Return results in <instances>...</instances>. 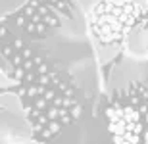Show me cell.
<instances>
[{
    "mask_svg": "<svg viewBox=\"0 0 148 144\" xmlns=\"http://www.w3.org/2000/svg\"><path fill=\"white\" fill-rule=\"evenodd\" d=\"M146 12L148 6L140 0H98L87 16L94 48L110 46L121 50Z\"/></svg>",
    "mask_w": 148,
    "mask_h": 144,
    "instance_id": "obj_1",
    "label": "cell"
},
{
    "mask_svg": "<svg viewBox=\"0 0 148 144\" xmlns=\"http://www.w3.org/2000/svg\"><path fill=\"white\" fill-rule=\"evenodd\" d=\"M31 0H0V19L16 14V12L23 10Z\"/></svg>",
    "mask_w": 148,
    "mask_h": 144,
    "instance_id": "obj_2",
    "label": "cell"
},
{
    "mask_svg": "<svg viewBox=\"0 0 148 144\" xmlns=\"http://www.w3.org/2000/svg\"><path fill=\"white\" fill-rule=\"evenodd\" d=\"M73 6H75L77 10H81L85 16H88V12L94 8V4L98 2V0H71Z\"/></svg>",
    "mask_w": 148,
    "mask_h": 144,
    "instance_id": "obj_3",
    "label": "cell"
},
{
    "mask_svg": "<svg viewBox=\"0 0 148 144\" xmlns=\"http://www.w3.org/2000/svg\"><path fill=\"white\" fill-rule=\"evenodd\" d=\"M4 66H8V58L4 56V52H0V67L4 69Z\"/></svg>",
    "mask_w": 148,
    "mask_h": 144,
    "instance_id": "obj_4",
    "label": "cell"
}]
</instances>
